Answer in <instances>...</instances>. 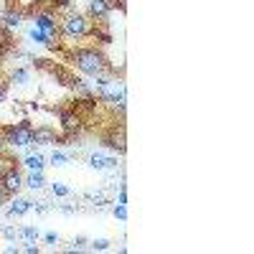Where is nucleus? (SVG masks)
<instances>
[{
	"label": "nucleus",
	"mask_w": 254,
	"mask_h": 254,
	"mask_svg": "<svg viewBox=\"0 0 254 254\" xmlns=\"http://www.w3.org/2000/svg\"><path fill=\"white\" fill-rule=\"evenodd\" d=\"M69 61L74 64V66H76L84 76H92V79L107 74V66H110L107 56H104L97 46H84V49L69 51Z\"/></svg>",
	"instance_id": "obj_1"
},
{
	"label": "nucleus",
	"mask_w": 254,
	"mask_h": 254,
	"mask_svg": "<svg viewBox=\"0 0 254 254\" xmlns=\"http://www.w3.org/2000/svg\"><path fill=\"white\" fill-rule=\"evenodd\" d=\"M92 92L97 99L107 102V104H115L120 112H125L127 107V94H125V84L122 79L117 76H110V74H102V76H94V84H92Z\"/></svg>",
	"instance_id": "obj_2"
},
{
	"label": "nucleus",
	"mask_w": 254,
	"mask_h": 254,
	"mask_svg": "<svg viewBox=\"0 0 254 254\" xmlns=\"http://www.w3.org/2000/svg\"><path fill=\"white\" fill-rule=\"evenodd\" d=\"M92 26H94L92 18L87 13H79V10H71V13H66L59 20V31H61V36H66V38H84V36H89Z\"/></svg>",
	"instance_id": "obj_3"
},
{
	"label": "nucleus",
	"mask_w": 254,
	"mask_h": 254,
	"mask_svg": "<svg viewBox=\"0 0 254 254\" xmlns=\"http://www.w3.org/2000/svg\"><path fill=\"white\" fill-rule=\"evenodd\" d=\"M3 132H5V145H10V147H28V145H33V125L28 120H20L15 125H5Z\"/></svg>",
	"instance_id": "obj_4"
},
{
	"label": "nucleus",
	"mask_w": 254,
	"mask_h": 254,
	"mask_svg": "<svg viewBox=\"0 0 254 254\" xmlns=\"http://www.w3.org/2000/svg\"><path fill=\"white\" fill-rule=\"evenodd\" d=\"M33 23H36L38 31H44L51 41H56V44H59L61 31H59V20H56V10H54V8H41V10H36V13H33Z\"/></svg>",
	"instance_id": "obj_5"
},
{
	"label": "nucleus",
	"mask_w": 254,
	"mask_h": 254,
	"mask_svg": "<svg viewBox=\"0 0 254 254\" xmlns=\"http://www.w3.org/2000/svg\"><path fill=\"white\" fill-rule=\"evenodd\" d=\"M59 120H61V130H64L66 137H76L84 130V120H81L79 110L64 107V110H59Z\"/></svg>",
	"instance_id": "obj_6"
},
{
	"label": "nucleus",
	"mask_w": 254,
	"mask_h": 254,
	"mask_svg": "<svg viewBox=\"0 0 254 254\" xmlns=\"http://www.w3.org/2000/svg\"><path fill=\"white\" fill-rule=\"evenodd\" d=\"M112 10H115L112 0H89L87 15L92 18V23H107L110 15H112Z\"/></svg>",
	"instance_id": "obj_7"
},
{
	"label": "nucleus",
	"mask_w": 254,
	"mask_h": 254,
	"mask_svg": "<svg viewBox=\"0 0 254 254\" xmlns=\"http://www.w3.org/2000/svg\"><path fill=\"white\" fill-rule=\"evenodd\" d=\"M0 183H3V188L8 190L10 196H18V190L23 188V176H20V171L15 165L5 168L3 173H0Z\"/></svg>",
	"instance_id": "obj_8"
},
{
	"label": "nucleus",
	"mask_w": 254,
	"mask_h": 254,
	"mask_svg": "<svg viewBox=\"0 0 254 254\" xmlns=\"http://www.w3.org/2000/svg\"><path fill=\"white\" fill-rule=\"evenodd\" d=\"M54 142H59V135L54 127H49V125L33 127V145H54Z\"/></svg>",
	"instance_id": "obj_9"
},
{
	"label": "nucleus",
	"mask_w": 254,
	"mask_h": 254,
	"mask_svg": "<svg viewBox=\"0 0 254 254\" xmlns=\"http://www.w3.org/2000/svg\"><path fill=\"white\" fill-rule=\"evenodd\" d=\"M89 168H94V171H115L117 168V158H110V155H104V153H92L87 158Z\"/></svg>",
	"instance_id": "obj_10"
},
{
	"label": "nucleus",
	"mask_w": 254,
	"mask_h": 254,
	"mask_svg": "<svg viewBox=\"0 0 254 254\" xmlns=\"http://www.w3.org/2000/svg\"><path fill=\"white\" fill-rule=\"evenodd\" d=\"M28 211H33V201H31V198H15V201L8 206L5 214H8L10 219H20V216H26Z\"/></svg>",
	"instance_id": "obj_11"
},
{
	"label": "nucleus",
	"mask_w": 254,
	"mask_h": 254,
	"mask_svg": "<svg viewBox=\"0 0 254 254\" xmlns=\"http://www.w3.org/2000/svg\"><path fill=\"white\" fill-rule=\"evenodd\" d=\"M102 142L107 145V147H112V150H117V153H125L127 150V145H125V132L120 130H112L110 135H102Z\"/></svg>",
	"instance_id": "obj_12"
},
{
	"label": "nucleus",
	"mask_w": 254,
	"mask_h": 254,
	"mask_svg": "<svg viewBox=\"0 0 254 254\" xmlns=\"http://www.w3.org/2000/svg\"><path fill=\"white\" fill-rule=\"evenodd\" d=\"M89 36H92V38H97L99 44H112V41H115V36H112V31L107 28V23H94Z\"/></svg>",
	"instance_id": "obj_13"
},
{
	"label": "nucleus",
	"mask_w": 254,
	"mask_h": 254,
	"mask_svg": "<svg viewBox=\"0 0 254 254\" xmlns=\"http://www.w3.org/2000/svg\"><path fill=\"white\" fill-rule=\"evenodd\" d=\"M23 165L28 168V171H44V168H46V155L33 150V153H28V155H26Z\"/></svg>",
	"instance_id": "obj_14"
},
{
	"label": "nucleus",
	"mask_w": 254,
	"mask_h": 254,
	"mask_svg": "<svg viewBox=\"0 0 254 254\" xmlns=\"http://www.w3.org/2000/svg\"><path fill=\"white\" fill-rule=\"evenodd\" d=\"M23 186H28L31 190H41L46 186V178H44V171H31L26 178H23Z\"/></svg>",
	"instance_id": "obj_15"
},
{
	"label": "nucleus",
	"mask_w": 254,
	"mask_h": 254,
	"mask_svg": "<svg viewBox=\"0 0 254 254\" xmlns=\"http://www.w3.org/2000/svg\"><path fill=\"white\" fill-rule=\"evenodd\" d=\"M0 20H3V26H5V28H20L23 13L15 10V8H10V10H5V13H3V18H0Z\"/></svg>",
	"instance_id": "obj_16"
},
{
	"label": "nucleus",
	"mask_w": 254,
	"mask_h": 254,
	"mask_svg": "<svg viewBox=\"0 0 254 254\" xmlns=\"http://www.w3.org/2000/svg\"><path fill=\"white\" fill-rule=\"evenodd\" d=\"M8 51H13V36L3 26V20H0V56H5Z\"/></svg>",
	"instance_id": "obj_17"
},
{
	"label": "nucleus",
	"mask_w": 254,
	"mask_h": 254,
	"mask_svg": "<svg viewBox=\"0 0 254 254\" xmlns=\"http://www.w3.org/2000/svg\"><path fill=\"white\" fill-rule=\"evenodd\" d=\"M28 36H31V38L36 41V44H41V46H46V49H56V46H59L56 41H51V38H49V36H46L44 31H38L36 26H33L31 31H28Z\"/></svg>",
	"instance_id": "obj_18"
},
{
	"label": "nucleus",
	"mask_w": 254,
	"mask_h": 254,
	"mask_svg": "<svg viewBox=\"0 0 254 254\" xmlns=\"http://www.w3.org/2000/svg\"><path fill=\"white\" fill-rule=\"evenodd\" d=\"M28 81H31V71H28L26 66H18V69L10 71V84H18V87H23V84H28Z\"/></svg>",
	"instance_id": "obj_19"
},
{
	"label": "nucleus",
	"mask_w": 254,
	"mask_h": 254,
	"mask_svg": "<svg viewBox=\"0 0 254 254\" xmlns=\"http://www.w3.org/2000/svg\"><path fill=\"white\" fill-rule=\"evenodd\" d=\"M84 198H87L89 203H94V206H104V203L110 201L107 190H87V193H84Z\"/></svg>",
	"instance_id": "obj_20"
},
{
	"label": "nucleus",
	"mask_w": 254,
	"mask_h": 254,
	"mask_svg": "<svg viewBox=\"0 0 254 254\" xmlns=\"http://www.w3.org/2000/svg\"><path fill=\"white\" fill-rule=\"evenodd\" d=\"M41 237V231L36 226H23V229H18V239H23V242H38Z\"/></svg>",
	"instance_id": "obj_21"
},
{
	"label": "nucleus",
	"mask_w": 254,
	"mask_h": 254,
	"mask_svg": "<svg viewBox=\"0 0 254 254\" xmlns=\"http://www.w3.org/2000/svg\"><path fill=\"white\" fill-rule=\"evenodd\" d=\"M49 165L54 168H64V165H69V155L66 153H61V150H54L51 158H49Z\"/></svg>",
	"instance_id": "obj_22"
},
{
	"label": "nucleus",
	"mask_w": 254,
	"mask_h": 254,
	"mask_svg": "<svg viewBox=\"0 0 254 254\" xmlns=\"http://www.w3.org/2000/svg\"><path fill=\"white\" fill-rule=\"evenodd\" d=\"M51 193L59 196V198H66V196H71V188L64 186V183H51Z\"/></svg>",
	"instance_id": "obj_23"
},
{
	"label": "nucleus",
	"mask_w": 254,
	"mask_h": 254,
	"mask_svg": "<svg viewBox=\"0 0 254 254\" xmlns=\"http://www.w3.org/2000/svg\"><path fill=\"white\" fill-rule=\"evenodd\" d=\"M110 244H112L110 239H94V242H89V247H92L94 252H107Z\"/></svg>",
	"instance_id": "obj_24"
},
{
	"label": "nucleus",
	"mask_w": 254,
	"mask_h": 254,
	"mask_svg": "<svg viewBox=\"0 0 254 254\" xmlns=\"http://www.w3.org/2000/svg\"><path fill=\"white\" fill-rule=\"evenodd\" d=\"M112 214H115V219H120V221H127V206H125V203H117V206L112 208Z\"/></svg>",
	"instance_id": "obj_25"
},
{
	"label": "nucleus",
	"mask_w": 254,
	"mask_h": 254,
	"mask_svg": "<svg viewBox=\"0 0 254 254\" xmlns=\"http://www.w3.org/2000/svg\"><path fill=\"white\" fill-rule=\"evenodd\" d=\"M87 244H89V242H87V237H74V239H71V249H74V252L87 249Z\"/></svg>",
	"instance_id": "obj_26"
},
{
	"label": "nucleus",
	"mask_w": 254,
	"mask_h": 254,
	"mask_svg": "<svg viewBox=\"0 0 254 254\" xmlns=\"http://www.w3.org/2000/svg\"><path fill=\"white\" fill-rule=\"evenodd\" d=\"M3 237H5L8 242H15V239H18V229H13V226H5V229H3Z\"/></svg>",
	"instance_id": "obj_27"
},
{
	"label": "nucleus",
	"mask_w": 254,
	"mask_h": 254,
	"mask_svg": "<svg viewBox=\"0 0 254 254\" xmlns=\"http://www.w3.org/2000/svg\"><path fill=\"white\" fill-rule=\"evenodd\" d=\"M23 252H26V254H38V252H41V247H38L36 242H26V247H23Z\"/></svg>",
	"instance_id": "obj_28"
},
{
	"label": "nucleus",
	"mask_w": 254,
	"mask_h": 254,
	"mask_svg": "<svg viewBox=\"0 0 254 254\" xmlns=\"http://www.w3.org/2000/svg\"><path fill=\"white\" fill-rule=\"evenodd\" d=\"M44 242H46V244H59V234H56V231H46Z\"/></svg>",
	"instance_id": "obj_29"
},
{
	"label": "nucleus",
	"mask_w": 254,
	"mask_h": 254,
	"mask_svg": "<svg viewBox=\"0 0 254 254\" xmlns=\"http://www.w3.org/2000/svg\"><path fill=\"white\" fill-rule=\"evenodd\" d=\"M8 89H10V84H8V81H0V102H5Z\"/></svg>",
	"instance_id": "obj_30"
},
{
	"label": "nucleus",
	"mask_w": 254,
	"mask_h": 254,
	"mask_svg": "<svg viewBox=\"0 0 254 254\" xmlns=\"http://www.w3.org/2000/svg\"><path fill=\"white\" fill-rule=\"evenodd\" d=\"M8 198H10V193H8L5 188H3V183H0V206H3V203H8Z\"/></svg>",
	"instance_id": "obj_31"
},
{
	"label": "nucleus",
	"mask_w": 254,
	"mask_h": 254,
	"mask_svg": "<svg viewBox=\"0 0 254 254\" xmlns=\"http://www.w3.org/2000/svg\"><path fill=\"white\" fill-rule=\"evenodd\" d=\"M59 211H61V214H66V216H71L76 208H74V206H59Z\"/></svg>",
	"instance_id": "obj_32"
},
{
	"label": "nucleus",
	"mask_w": 254,
	"mask_h": 254,
	"mask_svg": "<svg viewBox=\"0 0 254 254\" xmlns=\"http://www.w3.org/2000/svg\"><path fill=\"white\" fill-rule=\"evenodd\" d=\"M5 147V132H3V127H0V150Z\"/></svg>",
	"instance_id": "obj_33"
},
{
	"label": "nucleus",
	"mask_w": 254,
	"mask_h": 254,
	"mask_svg": "<svg viewBox=\"0 0 254 254\" xmlns=\"http://www.w3.org/2000/svg\"><path fill=\"white\" fill-rule=\"evenodd\" d=\"M5 252H8V254H18V252H20V249H18V247H13V244H10V247H8V249H5Z\"/></svg>",
	"instance_id": "obj_34"
}]
</instances>
